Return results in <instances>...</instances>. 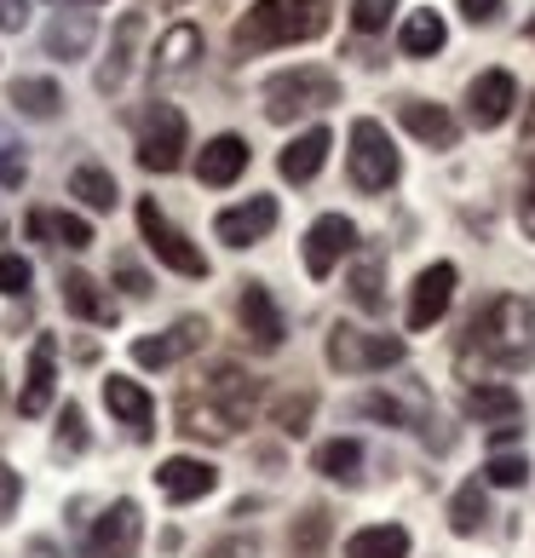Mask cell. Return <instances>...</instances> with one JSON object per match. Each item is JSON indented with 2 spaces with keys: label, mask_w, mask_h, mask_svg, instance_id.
<instances>
[{
  "label": "cell",
  "mask_w": 535,
  "mask_h": 558,
  "mask_svg": "<svg viewBox=\"0 0 535 558\" xmlns=\"http://www.w3.org/2000/svg\"><path fill=\"white\" fill-rule=\"evenodd\" d=\"M254 409H259V380L236 363H214L208 375L179 398V432L224 444L254 421Z\"/></svg>",
  "instance_id": "obj_1"
},
{
  "label": "cell",
  "mask_w": 535,
  "mask_h": 558,
  "mask_svg": "<svg viewBox=\"0 0 535 558\" xmlns=\"http://www.w3.org/2000/svg\"><path fill=\"white\" fill-rule=\"evenodd\" d=\"M535 363V312L519 294H496L466 328L461 368H496V375H519Z\"/></svg>",
  "instance_id": "obj_2"
},
{
  "label": "cell",
  "mask_w": 535,
  "mask_h": 558,
  "mask_svg": "<svg viewBox=\"0 0 535 558\" xmlns=\"http://www.w3.org/2000/svg\"><path fill=\"white\" fill-rule=\"evenodd\" d=\"M335 17V0H254L236 24V52H271V47H300L317 40Z\"/></svg>",
  "instance_id": "obj_3"
},
{
  "label": "cell",
  "mask_w": 535,
  "mask_h": 558,
  "mask_svg": "<svg viewBox=\"0 0 535 558\" xmlns=\"http://www.w3.org/2000/svg\"><path fill=\"white\" fill-rule=\"evenodd\" d=\"M340 105V81L328 70H282L265 81V116L271 121H300L305 110Z\"/></svg>",
  "instance_id": "obj_4"
},
{
  "label": "cell",
  "mask_w": 535,
  "mask_h": 558,
  "mask_svg": "<svg viewBox=\"0 0 535 558\" xmlns=\"http://www.w3.org/2000/svg\"><path fill=\"white\" fill-rule=\"evenodd\" d=\"M184 138H191V128H184V116L173 105L138 110V168L144 173H173L184 161Z\"/></svg>",
  "instance_id": "obj_5"
},
{
  "label": "cell",
  "mask_w": 535,
  "mask_h": 558,
  "mask_svg": "<svg viewBox=\"0 0 535 558\" xmlns=\"http://www.w3.org/2000/svg\"><path fill=\"white\" fill-rule=\"evenodd\" d=\"M328 363L340 375H375V368H398L403 363V340L398 335H363V328L340 323L328 335Z\"/></svg>",
  "instance_id": "obj_6"
},
{
  "label": "cell",
  "mask_w": 535,
  "mask_h": 558,
  "mask_svg": "<svg viewBox=\"0 0 535 558\" xmlns=\"http://www.w3.org/2000/svg\"><path fill=\"white\" fill-rule=\"evenodd\" d=\"M352 184L368 196H380V191H392L398 184V150H392V138H386L380 121H352Z\"/></svg>",
  "instance_id": "obj_7"
},
{
  "label": "cell",
  "mask_w": 535,
  "mask_h": 558,
  "mask_svg": "<svg viewBox=\"0 0 535 558\" xmlns=\"http://www.w3.org/2000/svg\"><path fill=\"white\" fill-rule=\"evenodd\" d=\"M138 231H144L150 254H156L161 265H168V271H179V277H208V259H202V247H196L191 236H184L179 225H173L168 214H161L150 196L138 202Z\"/></svg>",
  "instance_id": "obj_8"
},
{
  "label": "cell",
  "mask_w": 535,
  "mask_h": 558,
  "mask_svg": "<svg viewBox=\"0 0 535 558\" xmlns=\"http://www.w3.org/2000/svg\"><path fill=\"white\" fill-rule=\"evenodd\" d=\"M352 247H357V225L345 214H323L312 231H305V247H300V254H305V277L328 282L340 259H352Z\"/></svg>",
  "instance_id": "obj_9"
},
{
  "label": "cell",
  "mask_w": 535,
  "mask_h": 558,
  "mask_svg": "<svg viewBox=\"0 0 535 558\" xmlns=\"http://www.w3.org/2000/svg\"><path fill=\"white\" fill-rule=\"evenodd\" d=\"M455 282H461V271L449 259L426 265V271L415 277V294H409V335H426L431 323H443L449 300H455Z\"/></svg>",
  "instance_id": "obj_10"
},
{
  "label": "cell",
  "mask_w": 535,
  "mask_h": 558,
  "mask_svg": "<svg viewBox=\"0 0 535 558\" xmlns=\"http://www.w3.org/2000/svg\"><path fill=\"white\" fill-rule=\"evenodd\" d=\"M202 340H208V323H202V317H179L173 328H161V335L133 340V363L138 368H173L179 357H191Z\"/></svg>",
  "instance_id": "obj_11"
},
{
  "label": "cell",
  "mask_w": 535,
  "mask_h": 558,
  "mask_svg": "<svg viewBox=\"0 0 535 558\" xmlns=\"http://www.w3.org/2000/svg\"><path fill=\"white\" fill-rule=\"evenodd\" d=\"M138 535H144L138 507H133V501H115V507H105V519L93 524L87 558H133V553H138Z\"/></svg>",
  "instance_id": "obj_12"
},
{
  "label": "cell",
  "mask_w": 535,
  "mask_h": 558,
  "mask_svg": "<svg viewBox=\"0 0 535 558\" xmlns=\"http://www.w3.org/2000/svg\"><path fill=\"white\" fill-rule=\"evenodd\" d=\"M58 391V340L35 335L29 345V368H24V391H17V415H47Z\"/></svg>",
  "instance_id": "obj_13"
},
{
  "label": "cell",
  "mask_w": 535,
  "mask_h": 558,
  "mask_svg": "<svg viewBox=\"0 0 535 558\" xmlns=\"http://www.w3.org/2000/svg\"><path fill=\"white\" fill-rule=\"evenodd\" d=\"M512 105H519V81H512L507 70H484L466 87V121L472 128H501V121L512 116Z\"/></svg>",
  "instance_id": "obj_14"
},
{
  "label": "cell",
  "mask_w": 535,
  "mask_h": 558,
  "mask_svg": "<svg viewBox=\"0 0 535 558\" xmlns=\"http://www.w3.org/2000/svg\"><path fill=\"white\" fill-rule=\"evenodd\" d=\"M271 225H277V196H248V202H236V208H224L214 219V231H219L224 247H254Z\"/></svg>",
  "instance_id": "obj_15"
},
{
  "label": "cell",
  "mask_w": 535,
  "mask_h": 558,
  "mask_svg": "<svg viewBox=\"0 0 535 558\" xmlns=\"http://www.w3.org/2000/svg\"><path fill=\"white\" fill-rule=\"evenodd\" d=\"M214 484H219V472L208 461H196V454H168L156 466V489L168 501H202V495H214Z\"/></svg>",
  "instance_id": "obj_16"
},
{
  "label": "cell",
  "mask_w": 535,
  "mask_h": 558,
  "mask_svg": "<svg viewBox=\"0 0 535 558\" xmlns=\"http://www.w3.org/2000/svg\"><path fill=\"white\" fill-rule=\"evenodd\" d=\"M105 403H110V415L127 426L138 444H150V432H156V403H150V391H144L138 380L110 375V380H105Z\"/></svg>",
  "instance_id": "obj_17"
},
{
  "label": "cell",
  "mask_w": 535,
  "mask_h": 558,
  "mask_svg": "<svg viewBox=\"0 0 535 558\" xmlns=\"http://www.w3.org/2000/svg\"><path fill=\"white\" fill-rule=\"evenodd\" d=\"M242 173H248V138L219 133V138L202 144V156H196V179H202V184L224 191V184H236Z\"/></svg>",
  "instance_id": "obj_18"
},
{
  "label": "cell",
  "mask_w": 535,
  "mask_h": 558,
  "mask_svg": "<svg viewBox=\"0 0 535 558\" xmlns=\"http://www.w3.org/2000/svg\"><path fill=\"white\" fill-rule=\"evenodd\" d=\"M236 317H242V328H248V340H254L259 351H277V345H282V335H288V323H282V312H277V300L265 294L259 282H242Z\"/></svg>",
  "instance_id": "obj_19"
},
{
  "label": "cell",
  "mask_w": 535,
  "mask_h": 558,
  "mask_svg": "<svg viewBox=\"0 0 535 558\" xmlns=\"http://www.w3.org/2000/svg\"><path fill=\"white\" fill-rule=\"evenodd\" d=\"M398 121H403V128L415 133L421 144H431V150H455V144H461V121L449 116L443 105H426V98H403Z\"/></svg>",
  "instance_id": "obj_20"
},
{
  "label": "cell",
  "mask_w": 535,
  "mask_h": 558,
  "mask_svg": "<svg viewBox=\"0 0 535 558\" xmlns=\"http://www.w3.org/2000/svg\"><path fill=\"white\" fill-rule=\"evenodd\" d=\"M328 128H305L294 144H282V156H277V168H282V179L288 184H312L317 173H323V161H328Z\"/></svg>",
  "instance_id": "obj_21"
},
{
  "label": "cell",
  "mask_w": 535,
  "mask_h": 558,
  "mask_svg": "<svg viewBox=\"0 0 535 558\" xmlns=\"http://www.w3.org/2000/svg\"><path fill=\"white\" fill-rule=\"evenodd\" d=\"M93 35H98V17H93L87 7H70V12H58V17H52L47 52H52V58H64V64H75V58H87Z\"/></svg>",
  "instance_id": "obj_22"
},
{
  "label": "cell",
  "mask_w": 535,
  "mask_h": 558,
  "mask_svg": "<svg viewBox=\"0 0 535 558\" xmlns=\"http://www.w3.org/2000/svg\"><path fill=\"white\" fill-rule=\"evenodd\" d=\"M138 35H144V17L138 12H127L115 24V40H110V64L98 70V93H115L121 81H127V70H133V52H138Z\"/></svg>",
  "instance_id": "obj_23"
},
{
  "label": "cell",
  "mask_w": 535,
  "mask_h": 558,
  "mask_svg": "<svg viewBox=\"0 0 535 558\" xmlns=\"http://www.w3.org/2000/svg\"><path fill=\"white\" fill-rule=\"evenodd\" d=\"M7 98L17 105V116H35V121H52L64 110V93H58V81H47V75H17Z\"/></svg>",
  "instance_id": "obj_24"
},
{
  "label": "cell",
  "mask_w": 535,
  "mask_h": 558,
  "mask_svg": "<svg viewBox=\"0 0 535 558\" xmlns=\"http://www.w3.org/2000/svg\"><path fill=\"white\" fill-rule=\"evenodd\" d=\"M466 415L472 421H496V426H519L524 403H519V391H512V386H472L466 391Z\"/></svg>",
  "instance_id": "obj_25"
},
{
  "label": "cell",
  "mask_w": 535,
  "mask_h": 558,
  "mask_svg": "<svg viewBox=\"0 0 535 558\" xmlns=\"http://www.w3.org/2000/svg\"><path fill=\"white\" fill-rule=\"evenodd\" d=\"M202 58V29L196 24H173L156 47V75H184Z\"/></svg>",
  "instance_id": "obj_26"
},
{
  "label": "cell",
  "mask_w": 535,
  "mask_h": 558,
  "mask_svg": "<svg viewBox=\"0 0 535 558\" xmlns=\"http://www.w3.org/2000/svg\"><path fill=\"white\" fill-rule=\"evenodd\" d=\"M29 236H47V242H58V247H93V225L87 219H75V214H47V208H35L29 219Z\"/></svg>",
  "instance_id": "obj_27"
},
{
  "label": "cell",
  "mask_w": 535,
  "mask_h": 558,
  "mask_svg": "<svg viewBox=\"0 0 535 558\" xmlns=\"http://www.w3.org/2000/svg\"><path fill=\"white\" fill-rule=\"evenodd\" d=\"M345 558H409V530L403 524H368L345 542Z\"/></svg>",
  "instance_id": "obj_28"
},
{
  "label": "cell",
  "mask_w": 535,
  "mask_h": 558,
  "mask_svg": "<svg viewBox=\"0 0 535 558\" xmlns=\"http://www.w3.org/2000/svg\"><path fill=\"white\" fill-rule=\"evenodd\" d=\"M64 305H70L75 317H87V323H105V328L115 323V300L98 294V282L87 271H70L64 277Z\"/></svg>",
  "instance_id": "obj_29"
},
{
  "label": "cell",
  "mask_w": 535,
  "mask_h": 558,
  "mask_svg": "<svg viewBox=\"0 0 535 558\" xmlns=\"http://www.w3.org/2000/svg\"><path fill=\"white\" fill-rule=\"evenodd\" d=\"M443 17L438 12H409L403 17V29H398V47L409 52V58H431V52H443Z\"/></svg>",
  "instance_id": "obj_30"
},
{
  "label": "cell",
  "mask_w": 535,
  "mask_h": 558,
  "mask_svg": "<svg viewBox=\"0 0 535 558\" xmlns=\"http://www.w3.org/2000/svg\"><path fill=\"white\" fill-rule=\"evenodd\" d=\"M352 305L357 312H368V317H380L386 312V282H380V254H363L357 265H352Z\"/></svg>",
  "instance_id": "obj_31"
},
{
  "label": "cell",
  "mask_w": 535,
  "mask_h": 558,
  "mask_svg": "<svg viewBox=\"0 0 535 558\" xmlns=\"http://www.w3.org/2000/svg\"><path fill=\"white\" fill-rule=\"evenodd\" d=\"M70 196H75V202H87L93 214H110L115 202H121L115 179H110L105 168H75V173H70Z\"/></svg>",
  "instance_id": "obj_32"
},
{
  "label": "cell",
  "mask_w": 535,
  "mask_h": 558,
  "mask_svg": "<svg viewBox=\"0 0 535 558\" xmlns=\"http://www.w3.org/2000/svg\"><path fill=\"white\" fill-rule=\"evenodd\" d=\"M489 519V507H484V478H472L455 489V501H449V530L455 535H478Z\"/></svg>",
  "instance_id": "obj_33"
},
{
  "label": "cell",
  "mask_w": 535,
  "mask_h": 558,
  "mask_svg": "<svg viewBox=\"0 0 535 558\" xmlns=\"http://www.w3.org/2000/svg\"><path fill=\"white\" fill-rule=\"evenodd\" d=\"M357 466H363V449L352 438H328L317 449V472H323V478H335V484H352Z\"/></svg>",
  "instance_id": "obj_34"
},
{
  "label": "cell",
  "mask_w": 535,
  "mask_h": 558,
  "mask_svg": "<svg viewBox=\"0 0 535 558\" xmlns=\"http://www.w3.org/2000/svg\"><path fill=\"white\" fill-rule=\"evenodd\" d=\"M328 542V512L323 507H305L300 519H294V535H288V547H294L300 558H317Z\"/></svg>",
  "instance_id": "obj_35"
},
{
  "label": "cell",
  "mask_w": 535,
  "mask_h": 558,
  "mask_svg": "<svg viewBox=\"0 0 535 558\" xmlns=\"http://www.w3.org/2000/svg\"><path fill=\"white\" fill-rule=\"evenodd\" d=\"M312 409H317V398H312V391H288V398L277 403V415H271V421L288 432V438H300V432L312 426Z\"/></svg>",
  "instance_id": "obj_36"
},
{
  "label": "cell",
  "mask_w": 535,
  "mask_h": 558,
  "mask_svg": "<svg viewBox=\"0 0 535 558\" xmlns=\"http://www.w3.org/2000/svg\"><path fill=\"white\" fill-rule=\"evenodd\" d=\"M392 12H398V0H352V29L380 35L386 24H392Z\"/></svg>",
  "instance_id": "obj_37"
},
{
  "label": "cell",
  "mask_w": 535,
  "mask_h": 558,
  "mask_svg": "<svg viewBox=\"0 0 535 558\" xmlns=\"http://www.w3.org/2000/svg\"><path fill=\"white\" fill-rule=\"evenodd\" d=\"M524 478H530V466L519 454H489L484 461V484H496V489H519Z\"/></svg>",
  "instance_id": "obj_38"
},
{
  "label": "cell",
  "mask_w": 535,
  "mask_h": 558,
  "mask_svg": "<svg viewBox=\"0 0 535 558\" xmlns=\"http://www.w3.org/2000/svg\"><path fill=\"white\" fill-rule=\"evenodd\" d=\"M87 449V421H81V403H64L58 415V454H81Z\"/></svg>",
  "instance_id": "obj_39"
},
{
  "label": "cell",
  "mask_w": 535,
  "mask_h": 558,
  "mask_svg": "<svg viewBox=\"0 0 535 558\" xmlns=\"http://www.w3.org/2000/svg\"><path fill=\"white\" fill-rule=\"evenodd\" d=\"M29 259L24 254H0V294H12V300H24L29 294Z\"/></svg>",
  "instance_id": "obj_40"
},
{
  "label": "cell",
  "mask_w": 535,
  "mask_h": 558,
  "mask_svg": "<svg viewBox=\"0 0 535 558\" xmlns=\"http://www.w3.org/2000/svg\"><path fill=\"white\" fill-rule=\"evenodd\" d=\"M17 501H24V478H17V472L0 461V524H7L12 512H17Z\"/></svg>",
  "instance_id": "obj_41"
},
{
  "label": "cell",
  "mask_w": 535,
  "mask_h": 558,
  "mask_svg": "<svg viewBox=\"0 0 535 558\" xmlns=\"http://www.w3.org/2000/svg\"><path fill=\"white\" fill-rule=\"evenodd\" d=\"M24 156H17V144L7 138V133H0V184H24Z\"/></svg>",
  "instance_id": "obj_42"
},
{
  "label": "cell",
  "mask_w": 535,
  "mask_h": 558,
  "mask_svg": "<svg viewBox=\"0 0 535 558\" xmlns=\"http://www.w3.org/2000/svg\"><path fill=\"white\" fill-rule=\"evenodd\" d=\"M115 282H127V294H138V300L150 294V277H144L133 259H115Z\"/></svg>",
  "instance_id": "obj_43"
},
{
  "label": "cell",
  "mask_w": 535,
  "mask_h": 558,
  "mask_svg": "<svg viewBox=\"0 0 535 558\" xmlns=\"http://www.w3.org/2000/svg\"><path fill=\"white\" fill-rule=\"evenodd\" d=\"M29 17V0H0V29H24Z\"/></svg>",
  "instance_id": "obj_44"
},
{
  "label": "cell",
  "mask_w": 535,
  "mask_h": 558,
  "mask_svg": "<svg viewBox=\"0 0 535 558\" xmlns=\"http://www.w3.org/2000/svg\"><path fill=\"white\" fill-rule=\"evenodd\" d=\"M461 12H466V24H489L501 12V0H461Z\"/></svg>",
  "instance_id": "obj_45"
},
{
  "label": "cell",
  "mask_w": 535,
  "mask_h": 558,
  "mask_svg": "<svg viewBox=\"0 0 535 558\" xmlns=\"http://www.w3.org/2000/svg\"><path fill=\"white\" fill-rule=\"evenodd\" d=\"M519 225H524V236L535 242V184L524 191V202H519Z\"/></svg>",
  "instance_id": "obj_46"
},
{
  "label": "cell",
  "mask_w": 535,
  "mask_h": 558,
  "mask_svg": "<svg viewBox=\"0 0 535 558\" xmlns=\"http://www.w3.org/2000/svg\"><path fill=\"white\" fill-rule=\"evenodd\" d=\"M524 150H530V161H535V105H530V121H524Z\"/></svg>",
  "instance_id": "obj_47"
},
{
  "label": "cell",
  "mask_w": 535,
  "mask_h": 558,
  "mask_svg": "<svg viewBox=\"0 0 535 558\" xmlns=\"http://www.w3.org/2000/svg\"><path fill=\"white\" fill-rule=\"evenodd\" d=\"M29 553H35V558H58V553H52V547H47V542H35V547H29Z\"/></svg>",
  "instance_id": "obj_48"
},
{
  "label": "cell",
  "mask_w": 535,
  "mask_h": 558,
  "mask_svg": "<svg viewBox=\"0 0 535 558\" xmlns=\"http://www.w3.org/2000/svg\"><path fill=\"white\" fill-rule=\"evenodd\" d=\"M530 40H535V17H530Z\"/></svg>",
  "instance_id": "obj_49"
}]
</instances>
